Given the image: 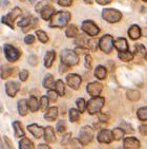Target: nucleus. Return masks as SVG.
<instances>
[{"instance_id": "nucleus-46", "label": "nucleus", "mask_w": 147, "mask_h": 149, "mask_svg": "<svg viewBox=\"0 0 147 149\" xmlns=\"http://www.w3.org/2000/svg\"><path fill=\"white\" fill-rule=\"evenodd\" d=\"M38 26V19L37 18H33V21L31 22V24L28 26H26V28H24V29H22V32H28L31 31L32 29H34V28H36V26Z\"/></svg>"}, {"instance_id": "nucleus-7", "label": "nucleus", "mask_w": 147, "mask_h": 149, "mask_svg": "<svg viewBox=\"0 0 147 149\" xmlns=\"http://www.w3.org/2000/svg\"><path fill=\"white\" fill-rule=\"evenodd\" d=\"M3 51H4V55H5L6 59L9 60L10 63H15L21 56V52L19 51V49L13 47L12 45L5 43L3 47Z\"/></svg>"}, {"instance_id": "nucleus-31", "label": "nucleus", "mask_w": 147, "mask_h": 149, "mask_svg": "<svg viewBox=\"0 0 147 149\" xmlns=\"http://www.w3.org/2000/svg\"><path fill=\"white\" fill-rule=\"evenodd\" d=\"M55 91L57 92V94L59 96H64L65 94V85L62 80L59 79L55 83Z\"/></svg>"}, {"instance_id": "nucleus-44", "label": "nucleus", "mask_w": 147, "mask_h": 149, "mask_svg": "<svg viewBox=\"0 0 147 149\" xmlns=\"http://www.w3.org/2000/svg\"><path fill=\"white\" fill-rule=\"evenodd\" d=\"M46 96H47L48 100H52V102H56L57 98H58V94L55 90H48Z\"/></svg>"}, {"instance_id": "nucleus-59", "label": "nucleus", "mask_w": 147, "mask_h": 149, "mask_svg": "<svg viewBox=\"0 0 147 149\" xmlns=\"http://www.w3.org/2000/svg\"><path fill=\"white\" fill-rule=\"evenodd\" d=\"M96 2L100 6H106V4H109L110 2H113L111 0H96Z\"/></svg>"}, {"instance_id": "nucleus-36", "label": "nucleus", "mask_w": 147, "mask_h": 149, "mask_svg": "<svg viewBox=\"0 0 147 149\" xmlns=\"http://www.w3.org/2000/svg\"><path fill=\"white\" fill-rule=\"evenodd\" d=\"M80 118V112L78 111L77 109L75 108H71L69 109V120L75 123V122H78Z\"/></svg>"}, {"instance_id": "nucleus-13", "label": "nucleus", "mask_w": 147, "mask_h": 149, "mask_svg": "<svg viewBox=\"0 0 147 149\" xmlns=\"http://www.w3.org/2000/svg\"><path fill=\"white\" fill-rule=\"evenodd\" d=\"M113 141L111 131L108 129H102L98 133V142L103 144H110Z\"/></svg>"}, {"instance_id": "nucleus-17", "label": "nucleus", "mask_w": 147, "mask_h": 149, "mask_svg": "<svg viewBox=\"0 0 147 149\" xmlns=\"http://www.w3.org/2000/svg\"><path fill=\"white\" fill-rule=\"evenodd\" d=\"M56 13V10H55L54 6H46L44 9L42 10V11L40 12V14H41V18H42L43 20H51V18L54 16V14Z\"/></svg>"}, {"instance_id": "nucleus-33", "label": "nucleus", "mask_w": 147, "mask_h": 149, "mask_svg": "<svg viewBox=\"0 0 147 149\" xmlns=\"http://www.w3.org/2000/svg\"><path fill=\"white\" fill-rule=\"evenodd\" d=\"M39 105H40L39 109H41L42 111H46V110L49 108V100H48L46 95L41 96V98H40V100H39Z\"/></svg>"}, {"instance_id": "nucleus-56", "label": "nucleus", "mask_w": 147, "mask_h": 149, "mask_svg": "<svg viewBox=\"0 0 147 149\" xmlns=\"http://www.w3.org/2000/svg\"><path fill=\"white\" fill-rule=\"evenodd\" d=\"M3 141H4V144H5V146L8 149H15L14 145L12 143V141L10 140L8 136H3Z\"/></svg>"}, {"instance_id": "nucleus-63", "label": "nucleus", "mask_w": 147, "mask_h": 149, "mask_svg": "<svg viewBox=\"0 0 147 149\" xmlns=\"http://www.w3.org/2000/svg\"><path fill=\"white\" fill-rule=\"evenodd\" d=\"M85 3H88V4H91V3H93V1H84Z\"/></svg>"}, {"instance_id": "nucleus-45", "label": "nucleus", "mask_w": 147, "mask_h": 149, "mask_svg": "<svg viewBox=\"0 0 147 149\" xmlns=\"http://www.w3.org/2000/svg\"><path fill=\"white\" fill-rule=\"evenodd\" d=\"M75 43H76L79 48H85V45L87 43V40H85L84 38L80 36V37L76 38V40H75Z\"/></svg>"}, {"instance_id": "nucleus-62", "label": "nucleus", "mask_w": 147, "mask_h": 149, "mask_svg": "<svg viewBox=\"0 0 147 149\" xmlns=\"http://www.w3.org/2000/svg\"><path fill=\"white\" fill-rule=\"evenodd\" d=\"M2 111H3V106L1 105V103H0V113H1Z\"/></svg>"}, {"instance_id": "nucleus-3", "label": "nucleus", "mask_w": 147, "mask_h": 149, "mask_svg": "<svg viewBox=\"0 0 147 149\" xmlns=\"http://www.w3.org/2000/svg\"><path fill=\"white\" fill-rule=\"evenodd\" d=\"M105 103V98L98 96V97H93L86 103V110L91 115L96 114L101 111Z\"/></svg>"}, {"instance_id": "nucleus-58", "label": "nucleus", "mask_w": 147, "mask_h": 149, "mask_svg": "<svg viewBox=\"0 0 147 149\" xmlns=\"http://www.w3.org/2000/svg\"><path fill=\"white\" fill-rule=\"evenodd\" d=\"M98 118H99V120H101V122H107V120H109V115L104 114V113H100Z\"/></svg>"}, {"instance_id": "nucleus-29", "label": "nucleus", "mask_w": 147, "mask_h": 149, "mask_svg": "<svg viewBox=\"0 0 147 149\" xmlns=\"http://www.w3.org/2000/svg\"><path fill=\"white\" fill-rule=\"evenodd\" d=\"M126 97L130 102H138L141 98V93L138 90H128L126 92Z\"/></svg>"}, {"instance_id": "nucleus-21", "label": "nucleus", "mask_w": 147, "mask_h": 149, "mask_svg": "<svg viewBox=\"0 0 147 149\" xmlns=\"http://www.w3.org/2000/svg\"><path fill=\"white\" fill-rule=\"evenodd\" d=\"M128 36L130 39L137 40L141 37V28L138 24H133L128 30Z\"/></svg>"}, {"instance_id": "nucleus-19", "label": "nucleus", "mask_w": 147, "mask_h": 149, "mask_svg": "<svg viewBox=\"0 0 147 149\" xmlns=\"http://www.w3.org/2000/svg\"><path fill=\"white\" fill-rule=\"evenodd\" d=\"M113 47L116 48L117 50L119 52H125V51H128V43H127V40L125 39V38L121 37V38H118L116 41H113Z\"/></svg>"}, {"instance_id": "nucleus-28", "label": "nucleus", "mask_w": 147, "mask_h": 149, "mask_svg": "<svg viewBox=\"0 0 147 149\" xmlns=\"http://www.w3.org/2000/svg\"><path fill=\"white\" fill-rule=\"evenodd\" d=\"M19 149H35L34 143L24 136L19 141Z\"/></svg>"}, {"instance_id": "nucleus-53", "label": "nucleus", "mask_w": 147, "mask_h": 149, "mask_svg": "<svg viewBox=\"0 0 147 149\" xmlns=\"http://www.w3.org/2000/svg\"><path fill=\"white\" fill-rule=\"evenodd\" d=\"M35 41V36L32 34H28L26 35L25 37H24V42L26 43V45H33Z\"/></svg>"}, {"instance_id": "nucleus-22", "label": "nucleus", "mask_w": 147, "mask_h": 149, "mask_svg": "<svg viewBox=\"0 0 147 149\" xmlns=\"http://www.w3.org/2000/svg\"><path fill=\"white\" fill-rule=\"evenodd\" d=\"M13 128H14V134L16 138H24L25 136V132H24V129H23L20 122H18V120L13 122Z\"/></svg>"}, {"instance_id": "nucleus-4", "label": "nucleus", "mask_w": 147, "mask_h": 149, "mask_svg": "<svg viewBox=\"0 0 147 149\" xmlns=\"http://www.w3.org/2000/svg\"><path fill=\"white\" fill-rule=\"evenodd\" d=\"M21 15H22L21 9L18 8V6L17 8H14V9L12 10L8 15L2 16V18H1V22H2L3 24H5V26H9L12 30H14L15 29V24H14L15 21H16V19H17L18 17H20Z\"/></svg>"}, {"instance_id": "nucleus-49", "label": "nucleus", "mask_w": 147, "mask_h": 149, "mask_svg": "<svg viewBox=\"0 0 147 149\" xmlns=\"http://www.w3.org/2000/svg\"><path fill=\"white\" fill-rule=\"evenodd\" d=\"M71 133H66V134L64 135L62 138V141H61V145H63V146H65V145H68L69 144V142H71Z\"/></svg>"}, {"instance_id": "nucleus-61", "label": "nucleus", "mask_w": 147, "mask_h": 149, "mask_svg": "<svg viewBox=\"0 0 147 149\" xmlns=\"http://www.w3.org/2000/svg\"><path fill=\"white\" fill-rule=\"evenodd\" d=\"M38 149H51V147L48 146L47 144H39L38 145Z\"/></svg>"}, {"instance_id": "nucleus-64", "label": "nucleus", "mask_w": 147, "mask_h": 149, "mask_svg": "<svg viewBox=\"0 0 147 149\" xmlns=\"http://www.w3.org/2000/svg\"><path fill=\"white\" fill-rule=\"evenodd\" d=\"M145 59L147 60V53H146V54H145Z\"/></svg>"}, {"instance_id": "nucleus-40", "label": "nucleus", "mask_w": 147, "mask_h": 149, "mask_svg": "<svg viewBox=\"0 0 147 149\" xmlns=\"http://www.w3.org/2000/svg\"><path fill=\"white\" fill-rule=\"evenodd\" d=\"M33 18L32 16H27V17H25L24 19H22L21 21H19V22L17 23L18 26H21L22 29H24V28H26V26H28L30 24H31V22L33 21Z\"/></svg>"}, {"instance_id": "nucleus-41", "label": "nucleus", "mask_w": 147, "mask_h": 149, "mask_svg": "<svg viewBox=\"0 0 147 149\" xmlns=\"http://www.w3.org/2000/svg\"><path fill=\"white\" fill-rule=\"evenodd\" d=\"M88 46V48L91 50V51H96L97 48L99 47V41H97V39L95 38H91V39L87 40V43H86Z\"/></svg>"}, {"instance_id": "nucleus-47", "label": "nucleus", "mask_w": 147, "mask_h": 149, "mask_svg": "<svg viewBox=\"0 0 147 149\" xmlns=\"http://www.w3.org/2000/svg\"><path fill=\"white\" fill-rule=\"evenodd\" d=\"M46 6H48L47 1H39V2H37L36 6H35V10H36V12H41Z\"/></svg>"}, {"instance_id": "nucleus-8", "label": "nucleus", "mask_w": 147, "mask_h": 149, "mask_svg": "<svg viewBox=\"0 0 147 149\" xmlns=\"http://www.w3.org/2000/svg\"><path fill=\"white\" fill-rule=\"evenodd\" d=\"M99 48L102 52H104L106 54L111 53L113 49V38L111 35L105 34L103 35L99 40Z\"/></svg>"}, {"instance_id": "nucleus-25", "label": "nucleus", "mask_w": 147, "mask_h": 149, "mask_svg": "<svg viewBox=\"0 0 147 149\" xmlns=\"http://www.w3.org/2000/svg\"><path fill=\"white\" fill-rule=\"evenodd\" d=\"M27 107L28 110H31L32 112H36L39 110L40 105H39V100H37L35 96H30V98L27 100Z\"/></svg>"}, {"instance_id": "nucleus-23", "label": "nucleus", "mask_w": 147, "mask_h": 149, "mask_svg": "<svg viewBox=\"0 0 147 149\" xmlns=\"http://www.w3.org/2000/svg\"><path fill=\"white\" fill-rule=\"evenodd\" d=\"M14 68L8 66V65H2L0 67V77L1 79H8L13 73Z\"/></svg>"}, {"instance_id": "nucleus-43", "label": "nucleus", "mask_w": 147, "mask_h": 149, "mask_svg": "<svg viewBox=\"0 0 147 149\" xmlns=\"http://www.w3.org/2000/svg\"><path fill=\"white\" fill-rule=\"evenodd\" d=\"M69 146H71V149H81L82 148V145L80 144V142L78 141V139H74V140H71L69 144H68Z\"/></svg>"}, {"instance_id": "nucleus-37", "label": "nucleus", "mask_w": 147, "mask_h": 149, "mask_svg": "<svg viewBox=\"0 0 147 149\" xmlns=\"http://www.w3.org/2000/svg\"><path fill=\"white\" fill-rule=\"evenodd\" d=\"M137 115H138L139 120H142V122L147 120V107H142V108L138 109Z\"/></svg>"}, {"instance_id": "nucleus-16", "label": "nucleus", "mask_w": 147, "mask_h": 149, "mask_svg": "<svg viewBox=\"0 0 147 149\" xmlns=\"http://www.w3.org/2000/svg\"><path fill=\"white\" fill-rule=\"evenodd\" d=\"M43 138H44L46 143H48V144H52L56 142V135H55V131H54V129H53V127L47 126L44 128Z\"/></svg>"}, {"instance_id": "nucleus-9", "label": "nucleus", "mask_w": 147, "mask_h": 149, "mask_svg": "<svg viewBox=\"0 0 147 149\" xmlns=\"http://www.w3.org/2000/svg\"><path fill=\"white\" fill-rule=\"evenodd\" d=\"M82 30L87 35L95 37L100 33V28L91 20H85L82 22Z\"/></svg>"}, {"instance_id": "nucleus-60", "label": "nucleus", "mask_w": 147, "mask_h": 149, "mask_svg": "<svg viewBox=\"0 0 147 149\" xmlns=\"http://www.w3.org/2000/svg\"><path fill=\"white\" fill-rule=\"evenodd\" d=\"M67 70H68L67 66H65V65H63V63H61V65H60V73H65Z\"/></svg>"}, {"instance_id": "nucleus-27", "label": "nucleus", "mask_w": 147, "mask_h": 149, "mask_svg": "<svg viewBox=\"0 0 147 149\" xmlns=\"http://www.w3.org/2000/svg\"><path fill=\"white\" fill-rule=\"evenodd\" d=\"M95 76L99 80H103L107 76V70L104 66H98L95 69Z\"/></svg>"}, {"instance_id": "nucleus-52", "label": "nucleus", "mask_w": 147, "mask_h": 149, "mask_svg": "<svg viewBox=\"0 0 147 149\" xmlns=\"http://www.w3.org/2000/svg\"><path fill=\"white\" fill-rule=\"evenodd\" d=\"M85 67L87 68V69H91V65H93V58L89 54L88 55H85Z\"/></svg>"}, {"instance_id": "nucleus-18", "label": "nucleus", "mask_w": 147, "mask_h": 149, "mask_svg": "<svg viewBox=\"0 0 147 149\" xmlns=\"http://www.w3.org/2000/svg\"><path fill=\"white\" fill-rule=\"evenodd\" d=\"M58 114H59V111L57 107H49L44 114V118L48 122H54L58 118Z\"/></svg>"}, {"instance_id": "nucleus-51", "label": "nucleus", "mask_w": 147, "mask_h": 149, "mask_svg": "<svg viewBox=\"0 0 147 149\" xmlns=\"http://www.w3.org/2000/svg\"><path fill=\"white\" fill-rule=\"evenodd\" d=\"M28 75H30V73H28L27 70H22V71H20V73H19L20 80H21V81H25V80H27Z\"/></svg>"}, {"instance_id": "nucleus-1", "label": "nucleus", "mask_w": 147, "mask_h": 149, "mask_svg": "<svg viewBox=\"0 0 147 149\" xmlns=\"http://www.w3.org/2000/svg\"><path fill=\"white\" fill-rule=\"evenodd\" d=\"M71 20V13L66 11H60L55 13L54 16L51 18L49 21V28H57L62 29L67 26V23Z\"/></svg>"}, {"instance_id": "nucleus-34", "label": "nucleus", "mask_w": 147, "mask_h": 149, "mask_svg": "<svg viewBox=\"0 0 147 149\" xmlns=\"http://www.w3.org/2000/svg\"><path fill=\"white\" fill-rule=\"evenodd\" d=\"M111 134H113V139L116 141H120L123 139V136H124V131L120 128V127H118V128H115V129H113V131H111Z\"/></svg>"}, {"instance_id": "nucleus-55", "label": "nucleus", "mask_w": 147, "mask_h": 149, "mask_svg": "<svg viewBox=\"0 0 147 149\" xmlns=\"http://www.w3.org/2000/svg\"><path fill=\"white\" fill-rule=\"evenodd\" d=\"M75 53H76L77 55L78 54L88 55V49H86V48H79V47H77L76 49H75Z\"/></svg>"}, {"instance_id": "nucleus-12", "label": "nucleus", "mask_w": 147, "mask_h": 149, "mask_svg": "<svg viewBox=\"0 0 147 149\" xmlns=\"http://www.w3.org/2000/svg\"><path fill=\"white\" fill-rule=\"evenodd\" d=\"M20 90V84L17 81H8L5 84V93L10 97H15Z\"/></svg>"}, {"instance_id": "nucleus-15", "label": "nucleus", "mask_w": 147, "mask_h": 149, "mask_svg": "<svg viewBox=\"0 0 147 149\" xmlns=\"http://www.w3.org/2000/svg\"><path fill=\"white\" fill-rule=\"evenodd\" d=\"M123 147L124 149H139L141 147V143L138 139L133 138V136H128V138L124 139Z\"/></svg>"}, {"instance_id": "nucleus-14", "label": "nucleus", "mask_w": 147, "mask_h": 149, "mask_svg": "<svg viewBox=\"0 0 147 149\" xmlns=\"http://www.w3.org/2000/svg\"><path fill=\"white\" fill-rule=\"evenodd\" d=\"M26 129L28 130V132L33 134V136H35L36 139H41L43 138L44 134V128H42L41 126L37 125V124H31L26 127Z\"/></svg>"}, {"instance_id": "nucleus-30", "label": "nucleus", "mask_w": 147, "mask_h": 149, "mask_svg": "<svg viewBox=\"0 0 147 149\" xmlns=\"http://www.w3.org/2000/svg\"><path fill=\"white\" fill-rule=\"evenodd\" d=\"M78 28H77L75 24H69V26L66 28V31H65V35L66 37L68 38H75L77 37L78 35Z\"/></svg>"}, {"instance_id": "nucleus-26", "label": "nucleus", "mask_w": 147, "mask_h": 149, "mask_svg": "<svg viewBox=\"0 0 147 149\" xmlns=\"http://www.w3.org/2000/svg\"><path fill=\"white\" fill-rule=\"evenodd\" d=\"M56 58V53L55 51H48L46 52L45 56H44V66L45 68H51Z\"/></svg>"}, {"instance_id": "nucleus-39", "label": "nucleus", "mask_w": 147, "mask_h": 149, "mask_svg": "<svg viewBox=\"0 0 147 149\" xmlns=\"http://www.w3.org/2000/svg\"><path fill=\"white\" fill-rule=\"evenodd\" d=\"M77 108H78V111L80 113H83L86 109V102H85L84 98H78L76 102Z\"/></svg>"}, {"instance_id": "nucleus-57", "label": "nucleus", "mask_w": 147, "mask_h": 149, "mask_svg": "<svg viewBox=\"0 0 147 149\" xmlns=\"http://www.w3.org/2000/svg\"><path fill=\"white\" fill-rule=\"evenodd\" d=\"M139 132L141 133L142 135H147V125L146 124H142V125H140V127H139Z\"/></svg>"}, {"instance_id": "nucleus-35", "label": "nucleus", "mask_w": 147, "mask_h": 149, "mask_svg": "<svg viewBox=\"0 0 147 149\" xmlns=\"http://www.w3.org/2000/svg\"><path fill=\"white\" fill-rule=\"evenodd\" d=\"M36 36L38 37L40 42L42 43H46L48 41V36L45 32L42 31V30H37L36 31Z\"/></svg>"}, {"instance_id": "nucleus-24", "label": "nucleus", "mask_w": 147, "mask_h": 149, "mask_svg": "<svg viewBox=\"0 0 147 149\" xmlns=\"http://www.w3.org/2000/svg\"><path fill=\"white\" fill-rule=\"evenodd\" d=\"M55 79H54V76L52 74H46L45 77L43 78V81H42V85L43 87L47 90H53V88H55Z\"/></svg>"}, {"instance_id": "nucleus-5", "label": "nucleus", "mask_w": 147, "mask_h": 149, "mask_svg": "<svg viewBox=\"0 0 147 149\" xmlns=\"http://www.w3.org/2000/svg\"><path fill=\"white\" fill-rule=\"evenodd\" d=\"M101 15L102 18L109 23L119 22L122 19V13L116 9H104Z\"/></svg>"}, {"instance_id": "nucleus-50", "label": "nucleus", "mask_w": 147, "mask_h": 149, "mask_svg": "<svg viewBox=\"0 0 147 149\" xmlns=\"http://www.w3.org/2000/svg\"><path fill=\"white\" fill-rule=\"evenodd\" d=\"M27 61H28V63H30L31 66L35 67V66H37V65H38V57H37L36 55H30V57H28Z\"/></svg>"}, {"instance_id": "nucleus-48", "label": "nucleus", "mask_w": 147, "mask_h": 149, "mask_svg": "<svg viewBox=\"0 0 147 149\" xmlns=\"http://www.w3.org/2000/svg\"><path fill=\"white\" fill-rule=\"evenodd\" d=\"M135 53L136 54H144L145 53V47L143 46V45H141V43H138V45H136L135 46Z\"/></svg>"}, {"instance_id": "nucleus-6", "label": "nucleus", "mask_w": 147, "mask_h": 149, "mask_svg": "<svg viewBox=\"0 0 147 149\" xmlns=\"http://www.w3.org/2000/svg\"><path fill=\"white\" fill-rule=\"evenodd\" d=\"M93 139V130L91 127L89 126H84L81 128L79 132V139L78 141L82 146H86L91 143Z\"/></svg>"}, {"instance_id": "nucleus-2", "label": "nucleus", "mask_w": 147, "mask_h": 149, "mask_svg": "<svg viewBox=\"0 0 147 149\" xmlns=\"http://www.w3.org/2000/svg\"><path fill=\"white\" fill-rule=\"evenodd\" d=\"M60 59H61V63L67 67L76 66L79 63V56L75 53V51L69 49H65L61 52Z\"/></svg>"}, {"instance_id": "nucleus-42", "label": "nucleus", "mask_w": 147, "mask_h": 149, "mask_svg": "<svg viewBox=\"0 0 147 149\" xmlns=\"http://www.w3.org/2000/svg\"><path fill=\"white\" fill-rule=\"evenodd\" d=\"M56 129H57V131L59 132V133H63V132L66 130L65 120H58V123H57V125H56Z\"/></svg>"}, {"instance_id": "nucleus-38", "label": "nucleus", "mask_w": 147, "mask_h": 149, "mask_svg": "<svg viewBox=\"0 0 147 149\" xmlns=\"http://www.w3.org/2000/svg\"><path fill=\"white\" fill-rule=\"evenodd\" d=\"M120 128L124 131V133H133V132H135V129L133 128V126H131L130 124L124 122V120H122V122H121Z\"/></svg>"}, {"instance_id": "nucleus-54", "label": "nucleus", "mask_w": 147, "mask_h": 149, "mask_svg": "<svg viewBox=\"0 0 147 149\" xmlns=\"http://www.w3.org/2000/svg\"><path fill=\"white\" fill-rule=\"evenodd\" d=\"M57 3L61 6H71L73 4V0H58Z\"/></svg>"}, {"instance_id": "nucleus-32", "label": "nucleus", "mask_w": 147, "mask_h": 149, "mask_svg": "<svg viewBox=\"0 0 147 149\" xmlns=\"http://www.w3.org/2000/svg\"><path fill=\"white\" fill-rule=\"evenodd\" d=\"M119 58L122 60V61H125V63H128V61H131L135 57V55L133 53L129 51H125V52H119V54H118Z\"/></svg>"}, {"instance_id": "nucleus-20", "label": "nucleus", "mask_w": 147, "mask_h": 149, "mask_svg": "<svg viewBox=\"0 0 147 149\" xmlns=\"http://www.w3.org/2000/svg\"><path fill=\"white\" fill-rule=\"evenodd\" d=\"M17 110H18L19 115H21V116H25V115L27 114L28 107H27V100H26L25 98H21V100H18Z\"/></svg>"}, {"instance_id": "nucleus-11", "label": "nucleus", "mask_w": 147, "mask_h": 149, "mask_svg": "<svg viewBox=\"0 0 147 149\" xmlns=\"http://www.w3.org/2000/svg\"><path fill=\"white\" fill-rule=\"evenodd\" d=\"M66 83L71 89L74 90H78L81 86V83H82V78L81 76L78 74H75V73H71L66 76Z\"/></svg>"}, {"instance_id": "nucleus-10", "label": "nucleus", "mask_w": 147, "mask_h": 149, "mask_svg": "<svg viewBox=\"0 0 147 149\" xmlns=\"http://www.w3.org/2000/svg\"><path fill=\"white\" fill-rule=\"evenodd\" d=\"M103 90V85L100 84L99 81H93V83H89L86 87V91L91 96L93 97H98L100 95V93Z\"/></svg>"}]
</instances>
